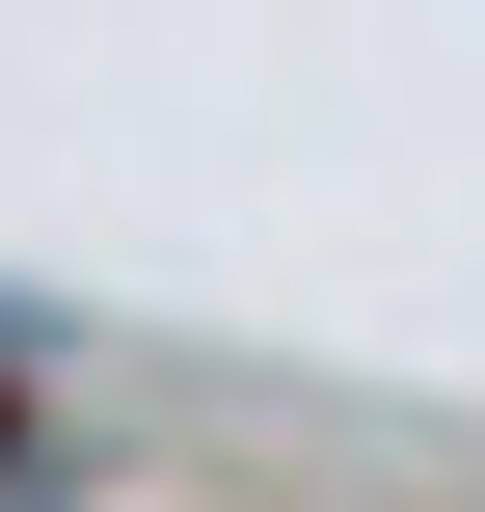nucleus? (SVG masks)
Returning a JSON list of instances; mask_svg holds the SVG:
<instances>
[{"label": "nucleus", "mask_w": 485, "mask_h": 512, "mask_svg": "<svg viewBox=\"0 0 485 512\" xmlns=\"http://www.w3.org/2000/svg\"><path fill=\"white\" fill-rule=\"evenodd\" d=\"M0 486H27V405H0Z\"/></svg>", "instance_id": "obj_1"}]
</instances>
